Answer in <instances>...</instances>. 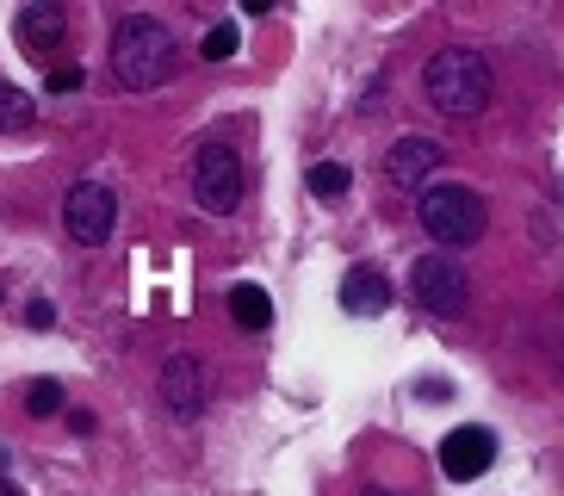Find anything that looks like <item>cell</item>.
I'll use <instances>...</instances> for the list:
<instances>
[{
  "label": "cell",
  "mask_w": 564,
  "mask_h": 496,
  "mask_svg": "<svg viewBox=\"0 0 564 496\" xmlns=\"http://www.w3.org/2000/svg\"><path fill=\"white\" fill-rule=\"evenodd\" d=\"M174 68H181V56H174V32H167L162 19H150V13L118 19V32H112V75L131 87V94L167 87V82H174Z\"/></svg>",
  "instance_id": "cell-1"
},
{
  "label": "cell",
  "mask_w": 564,
  "mask_h": 496,
  "mask_svg": "<svg viewBox=\"0 0 564 496\" xmlns=\"http://www.w3.org/2000/svg\"><path fill=\"white\" fill-rule=\"evenodd\" d=\"M422 94H429L434 112L478 118L490 106V94H497V82H490L484 50H434L429 68H422Z\"/></svg>",
  "instance_id": "cell-2"
},
{
  "label": "cell",
  "mask_w": 564,
  "mask_h": 496,
  "mask_svg": "<svg viewBox=\"0 0 564 496\" xmlns=\"http://www.w3.org/2000/svg\"><path fill=\"white\" fill-rule=\"evenodd\" d=\"M415 217H422V230H429L441 248L478 242L484 224H490V212H484V193H478V186H459V181L422 186V198H415Z\"/></svg>",
  "instance_id": "cell-3"
},
{
  "label": "cell",
  "mask_w": 564,
  "mask_h": 496,
  "mask_svg": "<svg viewBox=\"0 0 564 496\" xmlns=\"http://www.w3.org/2000/svg\"><path fill=\"white\" fill-rule=\"evenodd\" d=\"M410 292L429 316H465V304H471V280H465V267L453 261L447 248L441 255H422L410 267Z\"/></svg>",
  "instance_id": "cell-4"
},
{
  "label": "cell",
  "mask_w": 564,
  "mask_h": 496,
  "mask_svg": "<svg viewBox=\"0 0 564 496\" xmlns=\"http://www.w3.org/2000/svg\"><path fill=\"white\" fill-rule=\"evenodd\" d=\"M193 193L212 217H230L236 198H242V162H236V149L224 143H205L199 162H193Z\"/></svg>",
  "instance_id": "cell-5"
},
{
  "label": "cell",
  "mask_w": 564,
  "mask_h": 496,
  "mask_svg": "<svg viewBox=\"0 0 564 496\" xmlns=\"http://www.w3.org/2000/svg\"><path fill=\"white\" fill-rule=\"evenodd\" d=\"M63 224H68V236H75V242H106V236H112V224H118V198L106 193L100 181H82L75 193L63 198Z\"/></svg>",
  "instance_id": "cell-6"
},
{
  "label": "cell",
  "mask_w": 564,
  "mask_h": 496,
  "mask_svg": "<svg viewBox=\"0 0 564 496\" xmlns=\"http://www.w3.org/2000/svg\"><path fill=\"white\" fill-rule=\"evenodd\" d=\"M490 460H497L490 429H453L447 441H441V472H447L453 484H478L484 472H490Z\"/></svg>",
  "instance_id": "cell-7"
},
{
  "label": "cell",
  "mask_w": 564,
  "mask_h": 496,
  "mask_svg": "<svg viewBox=\"0 0 564 496\" xmlns=\"http://www.w3.org/2000/svg\"><path fill=\"white\" fill-rule=\"evenodd\" d=\"M434 168H441V143L434 137H398L391 155H384V174L398 186H429Z\"/></svg>",
  "instance_id": "cell-8"
},
{
  "label": "cell",
  "mask_w": 564,
  "mask_h": 496,
  "mask_svg": "<svg viewBox=\"0 0 564 496\" xmlns=\"http://www.w3.org/2000/svg\"><path fill=\"white\" fill-rule=\"evenodd\" d=\"M384 304H391V280L379 267H354L341 280V311L348 316H384Z\"/></svg>",
  "instance_id": "cell-9"
},
{
  "label": "cell",
  "mask_w": 564,
  "mask_h": 496,
  "mask_svg": "<svg viewBox=\"0 0 564 496\" xmlns=\"http://www.w3.org/2000/svg\"><path fill=\"white\" fill-rule=\"evenodd\" d=\"M19 44L32 50V56H51L56 44H63V13H56L51 0H32V7H19Z\"/></svg>",
  "instance_id": "cell-10"
},
{
  "label": "cell",
  "mask_w": 564,
  "mask_h": 496,
  "mask_svg": "<svg viewBox=\"0 0 564 496\" xmlns=\"http://www.w3.org/2000/svg\"><path fill=\"white\" fill-rule=\"evenodd\" d=\"M162 397L174 416H193L199 410V366L186 360V354H174V360L162 366Z\"/></svg>",
  "instance_id": "cell-11"
},
{
  "label": "cell",
  "mask_w": 564,
  "mask_h": 496,
  "mask_svg": "<svg viewBox=\"0 0 564 496\" xmlns=\"http://www.w3.org/2000/svg\"><path fill=\"white\" fill-rule=\"evenodd\" d=\"M230 316H236V330H267V323H273V298H267L261 285H236Z\"/></svg>",
  "instance_id": "cell-12"
},
{
  "label": "cell",
  "mask_w": 564,
  "mask_h": 496,
  "mask_svg": "<svg viewBox=\"0 0 564 496\" xmlns=\"http://www.w3.org/2000/svg\"><path fill=\"white\" fill-rule=\"evenodd\" d=\"M348 186H354V174L341 162H316L311 168V193L316 198H348Z\"/></svg>",
  "instance_id": "cell-13"
},
{
  "label": "cell",
  "mask_w": 564,
  "mask_h": 496,
  "mask_svg": "<svg viewBox=\"0 0 564 496\" xmlns=\"http://www.w3.org/2000/svg\"><path fill=\"white\" fill-rule=\"evenodd\" d=\"M25 125H32V99L13 82H0V131H25Z\"/></svg>",
  "instance_id": "cell-14"
},
{
  "label": "cell",
  "mask_w": 564,
  "mask_h": 496,
  "mask_svg": "<svg viewBox=\"0 0 564 496\" xmlns=\"http://www.w3.org/2000/svg\"><path fill=\"white\" fill-rule=\"evenodd\" d=\"M199 56H205V63H230V56H236V25H230V19H217L212 32H205Z\"/></svg>",
  "instance_id": "cell-15"
},
{
  "label": "cell",
  "mask_w": 564,
  "mask_h": 496,
  "mask_svg": "<svg viewBox=\"0 0 564 496\" xmlns=\"http://www.w3.org/2000/svg\"><path fill=\"white\" fill-rule=\"evenodd\" d=\"M25 410H32V416H56V410H63V385H56V379H32V385H25Z\"/></svg>",
  "instance_id": "cell-16"
},
{
  "label": "cell",
  "mask_w": 564,
  "mask_h": 496,
  "mask_svg": "<svg viewBox=\"0 0 564 496\" xmlns=\"http://www.w3.org/2000/svg\"><path fill=\"white\" fill-rule=\"evenodd\" d=\"M56 323V304L51 298H32V304H25V330H51Z\"/></svg>",
  "instance_id": "cell-17"
},
{
  "label": "cell",
  "mask_w": 564,
  "mask_h": 496,
  "mask_svg": "<svg viewBox=\"0 0 564 496\" xmlns=\"http://www.w3.org/2000/svg\"><path fill=\"white\" fill-rule=\"evenodd\" d=\"M82 82H87V75H82V68H75V63L51 68V94H75V87H82Z\"/></svg>",
  "instance_id": "cell-18"
},
{
  "label": "cell",
  "mask_w": 564,
  "mask_h": 496,
  "mask_svg": "<svg viewBox=\"0 0 564 496\" xmlns=\"http://www.w3.org/2000/svg\"><path fill=\"white\" fill-rule=\"evenodd\" d=\"M0 496H25V490H19L13 478H7V460H0Z\"/></svg>",
  "instance_id": "cell-19"
},
{
  "label": "cell",
  "mask_w": 564,
  "mask_h": 496,
  "mask_svg": "<svg viewBox=\"0 0 564 496\" xmlns=\"http://www.w3.org/2000/svg\"><path fill=\"white\" fill-rule=\"evenodd\" d=\"M366 496H398V490H366Z\"/></svg>",
  "instance_id": "cell-20"
}]
</instances>
